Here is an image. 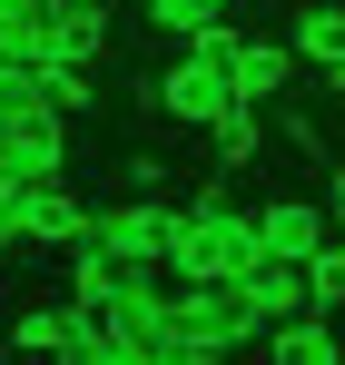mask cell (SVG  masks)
<instances>
[{
  "label": "cell",
  "instance_id": "1",
  "mask_svg": "<svg viewBox=\"0 0 345 365\" xmlns=\"http://www.w3.org/2000/svg\"><path fill=\"white\" fill-rule=\"evenodd\" d=\"M237 20H217V30H197V40H177V60L158 69V109H168L177 128H217L237 109Z\"/></svg>",
  "mask_w": 345,
  "mask_h": 365
},
{
  "label": "cell",
  "instance_id": "2",
  "mask_svg": "<svg viewBox=\"0 0 345 365\" xmlns=\"http://www.w3.org/2000/svg\"><path fill=\"white\" fill-rule=\"evenodd\" d=\"M257 267V227H247V207H177L168 217V277L177 287H207V277H247Z\"/></svg>",
  "mask_w": 345,
  "mask_h": 365
},
{
  "label": "cell",
  "instance_id": "3",
  "mask_svg": "<svg viewBox=\"0 0 345 365\" xmlns=\"http://www.w3.org/2000/svg\"><path fill=\"white\" fill-rule=\"evenodd\" d=\"M177 336L237 356V346H267V316L247 297V277H207V287H177Z\"/></svg>",
  "mask_w": 345,
  "mask_h": 365
},
{
  "label": "cell",
  "instance_id": "4",
  "mask_svg": "<svg viewBox=\"0 0 345 365\" xmlns=\"http://www.w3.org/2000/svg\"><path fill=\"white\" fill-rule=\"evenodd\" d=\"M168 197L158 187H138V197H109L99 217H89V247H109L118 267H168Z\"/></svg>",
  "mask_w": 345,
  "mask_h": 365
},
{
  "label": "cell",
  "instance_id": "5",
  "mask_svg": "<svg viewBox=\"0 0 345 365\" xmlns=\"http://www.w3.org/2000/svg\"><path fill=\"white\" fill-rule=\"evenodd\" d=\"M247 227H257V257H287V267H306L316 247L336 237L326 197H287V187H277V197H257V207H247Z\"/></svg>",
  "mask_w": 345,
  "mask_h": 365
},
{
  "label": "cell",
  "instance_id": "6",
  "mask_svg": "<svg viewBox=\"0 0 345 365\" xmlns=\"http://www.w3.org/2000/svg\"><path fill=\"white\" fill-rule=\"evenodd\" d=\"M0 158H10V178H69V119L59 109L0 119Z\"/></svg>",
  "mask_w": 345,
  "mask_h": 365
},
{
  "label": "cell",
  "instance_id": "7",
  "mask_svg": "<svg viewBox=\"0 0 345 365\" xmlns=\"http://www.w3.org/2000/svg\"><path fill=\"white\" fill-rule=\"evenodd\" d=\"M89 217H99V207H89V197H79L69 178H30V207H20V247H79V237H89Z\"/></svg>",
  "mask_w": 345,
  "mask_h": 365
},
{
  "label": "cell",
  "instance_id": "8",
  "mask_svg": "<svg viewBox=\"0 0 345 365\" xmlns=\"http://www.w3.org/2000/svg\"><path fill=\"white\" fill-rule=\"evenodd\" d=\"M237 109H267L296 89V40H267V30H237Z\"/></svg>",
  "mask_w": 345,
  "mask_h": 365
},
{
  "label": "cell",
  "instance_id": "9",
  "mask_svg": "<svg viewBox=\"0 0 345 365\" xmlns=\"http://www.w3.org/2000/svg\"><path fill=\"white\" fill-rule=\"evenodd\" d=\"M79 316H89L79 297H40V306H20V316H10V356H20V365H50L59 346H69V326H79Z\"/></svg>",
  "mask_w": 345,
  "mask_h": 365
},
{
  "label": "cell",
  "instance_id": "10",
  "mask_svg": "<svg viewBox=\"0 0 345 365\" xmlns=\"http://www.w3.org/2000/svg\"><path fill=\"white\" fill-rule=\"evenodd\" d=\"M287 40H296V60H316L326 89H336V79H345V0H296Z\"/></svg>",
  "mask_w": 345,
  "mask_h": 365
},
{
  "label": "cell",
  "instance_id": "11",
  "mask_svg": "<svg viewBox=\"0 0 345 365\" xmlns=\"http://www.w3.org/2000/svg\"><path fill=\"white\" fill-rule=\"evenodd\" d=\"M50 60H109V0H50Z\"/></svg>",
  "mask_w": 345,
  "mask_h": 365
},
{
  "label": "cell",
  "instance_id": "12",
  "mask_svg": "<svg viewBox=\"0 0 345 365\" xmlns=\"http://www.w3.org/2000/svg\"><path fill=\"white\" fill-rule=\"evenodd\" d=\"M247 297H257L267 326H287V316H326L316 287H306V267H287V257H257V267H247Z\"/></svg>",
  "mask_w": 345,
  "mask_h": 365
},
{
  "label": "cell",
  "instance_id": "13",
  "mask_svg": "<svg viewBox=\"0 0 345 365\" xmlns=\"http://www.w3.org/2000/svg\"><path fill=\"white\" fill-rule=\"evenodd\" d=\"M267 365H345V346L326 316H287V326H267Z\"/></svg>",
  "mask_w": 345,
  "mask_h": 365
},
{
  "label": "cell",
  "instance_id": "14",
  "mask_svg": "<svg viewBox=\"0 0 345 365\" xmlns=\"http://www.w3.org/2000/svg\"><path fill=\"white\" fill-rule=\"evenodd\" d=\"M0 60H20V69L50 60V0H0Z\"/></svg>",
  "mask_w": 345,
  "mask_h": 365
},
{
  "label": "cell",
  "instance_id": "15",
  "mask_svg": "<svg viewBox=\"0 0 345 365\" xmlns=\"http://www.w3.org/2000/svg\"><path fill=\"white\" fill-rule=\"evenodd\" d=\"M40 99H50L59 119H89V109H99V79L79 60H40Z\"/></svg>",
  "mask_w": 345,
  "mask_h": 365
},
{
  "label": "cell",
  "instance_id": "16",
  "mask_svg": "<svg viewBox=\"0 0 345 365\" xmlns=\"http://www.w3.org/2000/svg\"><path fill=\"white\" fill-rule=\"evenodd\" d=\"M207 148H217V168H257L267 158V119L257 109H227V119L207 128Z\"/></svg>",
  "mask_w": 345,
  "mask_h": 365
},
{
  "label": "cell",
  "instance_id": "17",
  "mask_svg": "<svg viewBox=\"0 0 345 365\" xmlns=\"http://www.w3.org/2000/svg\"><path fill=\"white\" fill-rule=\"evenodd\" d=\"M148 20H158L168 40H197V30H217V20H237V0H148Z\"/></svg>",
  "mask_w": 345,
  "mask_h": 365
},
{
  "label": "cell",
  "instance_id": "18",
  "mask_svg": "<svg viewBox=\"0 0 345 365\" xmlns=\"http://www.w3.org/2000/svg\"><path fill=\"white\" fill-rule=\"evenodd\" d=\"M306 287H316V306H345V237H326L306 257Z\"/></svg>",
  "mask_w": 345,
  "mask_h": 365
},
{
  "label": "cell",
  "instance_id": "19",
  "mask_svg": "<svg viewBox=\"0 0 345 365\" xmlns=\"http://www.w3.org/2000/svg\"><path fill=\"white\" fill-rule=\"evenodd\" d=\"M30 109H50V99H40V69L0 60V119H30Z\"/></svg>",
  "mask_w": 345,
  "mask_h": 365
},
{
  "label": "cell",
  "instance_id": "20",
  "mask_svg": "<svg viewBox=\"0 0 345 365\" xmlns=\"http://www.w3.org/2000/svg\"><path fill=\"white\" fill-rule=\"evenodd\" d=\"M277 148H287V158H326V138H316L306 109H277Z\"/></svg>",
  "mask_w": 345,
  "mask_h": 365
},
{
  "label": "cell",
  "instance_id": "21",
  "mask_svg": "<svg viewBox=\"0 0 345 365\" xmlns=\"http://www.w3.org/2000/svg\"><path fill=\"white\" fill-rule=\"evenodd\" d=\"M326 217H336V237H345V168H326Z\"/></svg>",
  "mask_w": 345,
  "mask_h": 365
},
{
  "label": "cell",
  "instance_id": "22",
  "mask_svg": "<svg viewBox=\"0 0 345 365\" xmlns=\"http://www.w3.org/2000/svg\"><path fill=\"white\" fill-rule=\"evenodd\" d=\"M10 257H20V247H10V237H0V267H10Z\"/></svg>",
  "mask_w": 345,
  "mask_h": 365
},
{
  "label": "cell",
  "instance_id": "23",
  "mask_svg": "<svg viewBox=\"0 0 345 365\" xmlns=\"http://www.w3.org/2000/svg\"><path fill=\"white\" fill-rule=\"evenodd\" d=\"M336 99H345V79H336Z\"/></svg>",
  "mask_w": 345,
  "mask_h": 365
}]
</instances>
